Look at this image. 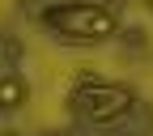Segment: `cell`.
<instances>
[{"label": "cell", "mask_w": 153, "mask_h": 136, "mask_svg": "<svg viewBox=\"0 0 153 136\" xmlns=\"http://www.w3.org/2000/svg\"><path fill=\"white\" fill-rule=\"evenodd\" d=\"M81 111L89 115V123H115L132 111V94L119 85H89L81 94Z\"/></svg>", "instance_id": "obj_2"}, {"label": "cell", "mask_w": 153, "mask_h": 136, "mask_svg": "<svg viewBox=\"0 0 153 136\" xmlns=\"http://www.w3.org/2000/svg\"><path fill=\"white\" fill-rule=\"evenodd\" d=\"M47 22L60 30L64 38H89V43H98V38H111L115 34V17L102 9V4H60V9H47Z\"/></svg>", "instance_id": "obj_1"}, {"label": "cell", "mask_w": 153, "mask_h": 136, "mask_svg": "<svg viewBox=\"0 0 153 136\" xmlns=\"http://www.w3.org/2000/svg\"><path fill=\"white\" fill-rule=\"evenodd\" d=\"M30 98V85H26V77H4L0 81V111H13V106H22Z\"/></svg>", "instance_id": "obj_3"}]
</instances>
